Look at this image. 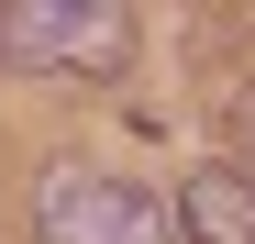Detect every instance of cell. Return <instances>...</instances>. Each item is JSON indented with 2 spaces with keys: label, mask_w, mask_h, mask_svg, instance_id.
<instances>
[{
  "label": "cell",
  "mask_w": 255,
  "mask_h": 244,
  "mask_svg": "<svg viewBox=\"0 0 255 244\" xmlns=\"http://www.w3.org/2000/svg\"><path fill=\"white\" fill-rule=\"evenodd\" d=\"M0 56L45 78H122L133 67V11L122 0H11L0 11Z\"/></svg>",
  "instance_id": "6da1fadb"
},
{
  "label": "cell",
  "mask_w": 255,
  "mask_h": 244,
  "mask_svg": "<svg viewBox=\"0 0 255 244\" xmlns=\"http://www.w3.org/2000/svg\"><path fill=\"white\" fill-rule=\"evenodd\" d=\"M33 244H178V222L155 211V189L111 178V167H45Z\"/></svg>",
  "instance_id": "7a4b0ae2"
},
{
  "label": "cell",
  "mask_w": 255,
  "mask_h": 244,
  "mask_svg": "<svg viewBox=\"0 0 255 244\" xmlns=\"http://www.w3.org/2000/svg\"><path fill=\"white\" fill-rule=\"evenodd\" d=\"M178 233L189 244H255V178L244 167H200L178 189Z\"/></svg>",
  "instance_id": "3957f363"
},
{
  "label": "cell",
  "mask_w": 255,
  "mask_h": 244,
  "mask_svg": "<svg viewBox=\"0 0 255 244\" xmlns=\"http://www.w3.org/2000/svg\"><path fill=\"white\" fill-rule=\"evenodd\" d=\"M233 144H244V178H255V89L233 100Z\"/></svg>",
  "instance_id": "277c9868"
}]
</instances>
